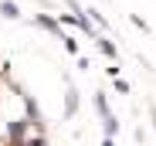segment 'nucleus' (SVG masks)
Instances as JSON below:
<instances>
[{
    "instance_id": "f257e3e1",
    "label": "nucleus",
    "mask_w": 156,
    "mask_h": 146,
    "mask_svg": "<svg viewBox=\"0 0 156 146\" xmlns=\"http://www.w3.org/2000/svg\"><path fill=\"white\" fill-rule=\"evenodd\" d=\"M95 48L109 58V65H115V61H119V48H115V41H112V37H102V34H98V37H95Z\"/></svg>"
},
{
    "instance_id": "f03ea898",
    "label": "nucleus",
    "mask_w": 156,
    "mask_h": 146,
    "mask_svg": "<svg viewBox=\"0 0 156 146\" xmlns=\"http://www.w3.org/2000/svg\"><path fill=\"white\" fill-rule=\"evenodd\" d=\"M34 24H37L41 31H51V34L61 37V24H58V17H51V14H34Z\"/></svg>"
},
{
    "instance_id": "7ed1b4c3",
    "label": "nucleus",
    "mask_w": 156,
    "mask_h": 146,
    "mask_svg": "<svg viewBox=\"0 0 156 146\" xmlns=\"http://www.w3.org/2000/svg\"><path fill=\"white\" fill-rule=\"evenodd\" d=\"M75 112H78V88L68 85V88H65V119H71Z\"/></svg>"
},
{
    "instance_id": "20e7f679",
    "label": "nucleus",
    "mask_w": 156,
    "mask_h": 146,
    "mask_svg": "<svg viewBox=\"0 0 156 146\" xmlns=\"http://www.w3.org/2000/svg\"><path fill=\"white\" fill-rule=\"evenodd\" d=\"M92 102H95V112H98L102 119H109V116H112V109H109V95L102 92V88L95 92V99H92Z\"/></svg>"
},
{
    "instance_id": "39448f33",
    "label": "nucleus",
    "mask_w": 156,
    "mask_h": 146,
    "mask_svg": "<svg viewBox=\"0 0 156 146\" xmlns=\"http://www.w3.org/2000/svg\"><path fill=\"white\" fill-rule=\"evenodd\" d=\"M0 17H4V20H17L20 17V7L14 4V0H0Z\"/></svg>"
},
{
    "instance_id": "423d86ee",
    "label": "nucleus",
    "mask_w": 156,
    "mask_h": 146,
    "mask_svg": "<svg viewBox=\"0 0 156 146\" xmlns=\"http://www.w3.org/2000/svg\"><path fill=\"white\" fill-rule=\"evenodd\" d=\"M102 129H105V139H115V133H119V119H115V116L102 119Z\"/></svg>"
},
{
    "instance_id": "0eeeda50",
    "label": "nucleus",
    "mask_w": 156,
    "mask_h": 146,
    "mask_svg": "<svg viewBox=\"0 0 156 146\" xmlns=\"http://www.w3.org/2000/svg\"><path fill=\"white\" fill-rule=\"evenodd\" d=\"M61 41H65V51H68V55H75V58L82 55V48H78V41H75L71 34H61Z\"/></svg>"
},
{
    "instance_id": "6e6552de",
    "label": "nucleus",
    "mask_w": 156,
    "mask_h": 146,
    "mask_svg": "<svg viewBox=\"0 0 156 146\" xmlns=\"http://www.w3.org/2000/svg\"><path fill=\"white\" fill-rule=\"evenodd\" d=\"M112 88H115L119 95H129V92H133V85H129L126 78H112Z\"/></svg>"
},
{
    "instance_id": "1a4fd4ad",
    "label": "nucleus",
    "mask_w": 156,
    "mask_h": 146,
    "mask_svg": "<svg viewBox=\"0 0 156 146\" xmlns=\"http://www.w3.org/2000/svg\"><path fill=\"white\" fill-rule=\"evenodd\" d=\"M129 20H133V24H136V27H139V31H146V34H149V24H146V20H143L139 14H129Z\"/></svg>"
},
{
    "instance_id": "9d476101",
    "label": "nucleus",
    "mask_w": 156,
    "mask_h": 146,
    "mask_svg": "<svg viewBox=\"0 0 156 146\" xmlns=\"http://www.w3.org/2000/svg\"><path fill=\"white\" fill-rule=\"evenodd\" d=\"M105 75H109V78H119V61H115V65H109V68H105Z\"/></svg>"
},
{
    "instance_id": "9b49d317",
    "label": "nucleus",
    "mask_w": 156,
    "mask_h": 146,
    "mask_svg": "<svg viewBox=\"0 0 156 146\" xmlns=\"http://www.w3.org/2000/svg\"><path fill=\"white\" fill-rule=\"evenodd\" d=\"M149 119H153V129H156V105L149 109Z\"/></svg>"
},
{
    "instance_id": "f8f14e48",
    "label": "nucleus",
    "mask_w": 156,
    "mask_h": 146,
    "mask_svg": "<svg viewBox=\"0 0 156 146\" xmlns=\"http://www.w3.org/2000/svg\"><path fill=\"white\" fill-rule=\"evenodd\" d=\"M102 146H115V139H102Z\"/></svg>"
}]
</instances>
